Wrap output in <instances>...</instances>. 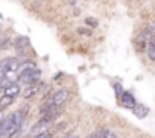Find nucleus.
<instances>
[{
    "instance_id": "1",
    "label": "nucleus",
    "mask_w": 155,
    "mask_h": 138,
    "mask_svg": "<svg viewBox=\"0 0 155 138\" xmlns=\"http://www.w3.org/2000/svg\"><path fill=\"white\" fill-rule=\"evenodd\" d=\"M68 99H70V91H68V90H58V91L49 99V102H46V103L41 106V112L44 114L47 109H50V108H53V106H62Z\"/></svg>"
},
{
    "instance_id": "2",
    "label": "nucleus",
    "mask_w": 155,
    "mask_h": 138,
    "mask_svg": "<svg viewBox=\"0 0 155 138\" xmlns=\"http://www.w3.org/2000/svg\"><path fill=\"white\" fill-rule=\"evenodd\" d=\"M50 126H52V121H49V120H46L44 117H41L34 126H32V129H31V135H40V133H43V132H47L49 129H50Z\"/></svg>"
},
{
    "instance_id": "3",
    "label": "nucleus",
    "mask_w": 155,
    "mask_h": 138,
    "mask_svg": "<svg viewBox=\"0 0 155 138\" xmlns=\"http://www.w3.org/2000/svg\"><path fill=\"white\" fill-rule=\"evenodd\" d=\"M120 103H122V106L123 108H126V109H134V106L137 105V102H135V97L131 94V93H128V91H123L122 94H120Z\"/></svg>"
},
{
    "instance_id": "4",
    "label": "nucleus",
    "mask_w": 155,
    "mask_h": 138,
    "mask_svg": "<svg viewBox=\"0 0 155 138\" xmlns=\"http://www.w3.org/2000/svg\"><path fill=\"white\" fill-rule=\"evenodd\" d=\"M2 64L5 65V68H6V72H18L20 70V61L17 59V58H6V59H3L2 61Z\"/></svg>"
},
{
    "instance_id": "5",
    "label": "nucleus",
    "mask_w": 155,
    "mask_h": 138,
    "mask_svg": "<svg viewBox=\"0 0 155 138\" xmlns=\"http://www.w3.org/2000/svg\"><path fill=\"white\" fill-rule=\"evenodd\" d=\"M20 93V84L15 81V82H11L8 84L5 88H3V96H9V97H15L18 96Z\"/></svg>"
},
{
    "instance_id": "6",
    "label": "nucleus",
    "mask_w": 155,
    "mask_h": 138,
    "mask_svg": "<svg viewBox=\"0 0 155 138\" xmlns=\"http://www.w3.org/2000/svg\"><path fill=\"white\" fill-rule=\"evenodd\" d=\"M40 84L38 82H34V84H29L25 90H23V97L25 99H31V97H34L38 91H40Z\"/></svg>"
},
{
    "instance_id": "7",
    "label": "nucleus",
    "mask_w": 155,
    "mask_h": 138,
    "mask_svg": "<svg viewBox=\"0 0 155 138\" xmlns=\"http://www.w3.org/2000/svg\"><path fill=\"white\" fill-rule=\"evenodd\" d=\"M132 112H134L135 117H138V118H144V117L149 114V108L144 106V105H141V103H137V105L134 106Z\"/></svg>"
},
{
    "instance_id": "8",
    "label": "nucleus",
    "mask_w": 155,
    "mask_h": 138,
    "mask_svg": "<svg viewBox=\"0 0 155 138\" xmlns=\"http://www.w3.org/2000/svg\"><path fill=\"white\" fill-rule=\"evenodd\" d=\"M29 46H31V41H29L28 37H18V38L14 41V47H15L17 50H25V49L29 47Z\"/></svg>"
},
{
    "instance_id": "9",
    "label": "nucleus",
    "mask_w": 155,
    "mask_h": 138,
    "mask_svg": "<svg viewBox=\"0 0 155 138\" xmlns=\"http://www.w3.org/2000/svg\"><path fill=\"white\" fill-rule=\"evenodd\" d=\"M15 97H9V96H3V97H0V112L5 111L6 108H9L12 103H14Z\"/></svg>"
},
{
    "instance_id": "10",
    "label": "nucleus",
    "mask_w": 155,
    "mask_h": 138,
    "mask_svg": "<svg viewBox=\"0 0 155 138\" xmlns=\"http://www.w3.org/2000/svg\"><path fill=\"white\" fill-rule=\"evenodd\" d=\"M146 53H147V58L150 61H155V41L150 40L146 46Z\"/></svg>"
},
{
    "instance_id": "11",
    "label": "nucleus",
    "mask_w": 155,
    "mask_h": 138,
    "mask_svg": "<svg viewBox=\"0 0 155 138\" xmlns=\"http://www.w3.org/2000/svg\"><path fill=\"white\" fill-rule=\"evenodd\" d=\"M9 121H11V114H9V115H6L5 118L0 120V138L3 136V133H5V130H6V127H8Z\"/></svg>"
},
{
    "instance_id": "12",
    "label": "nucleus",
    "mask_w": 155,
    "mask_h": 138,
    "mask_svg": "<svg viewBox=\"0 0 155 138\" xmlns=\"http://www.w3.org/2000/svg\"><path fill=\"white\" fill-rule=\"evenodd\" d=\"M85 24L90 26V27H96V26H97V20L93 18V17H87V18H85Z\"/></svg>"
},
{
    "instance_id": "13",
    "label": "nucleus",
    "mask_w": 155,
    "mask_h": 138,
    "mask_svg": "<svg viewBox=\"0 0 155 138\" xmlns=\"http://www.w3.org/2000/svg\"><path fill=\"white\" fill-rule=\"evenodd\" d=\"M34 138H52V132L47 130V132H43V133H40V135H35Z\"/></svg>"
},
{
    "instance_id": "14",
    "label": "nucleus",
    "mask_w": 155,
    "mask_h": 138,
    "mask_svg": "<svg viewBox=\"0 0 155 138\" xmlns=\"http://www.w3.org/2000/svg\"><path fill=\"white\" fill-rule=\"evenodd\" d=\"M114 88H116V93H117V96L120 97V94L123 93V90H122V85H120V84H116V85H114Z\"/></svg>"
},
{
    "instance_id": "15",
    "label": "nucleus",
    "mask_w": 155,
    "mask_h": 138,
    "mask_svg": "<svg viewBox=\"0 0 155 138\" xmlns=\"http://www.w3.org/2000/svg\"><path fill=\"white\" fill-rule=\"evenodd\" d=\"M81 35H91V30H88V29H79L78 30Z\"/></svg>"
},
{
    "instance_id": "16",
    "label": "nucleus",
    "mask_w": 155,
    "mask_h": 138,
    "mask_svg": "<svg viewBox=\"0 0 155 138\" xmlns=\"http://www.w3.org/2000/svg\"><path fill=\"white\" fill-rule=\"evenodd\" d=\"M67 138H79V136H76V135H70V136H67Z\"/></svg>"
}]
</instances>
